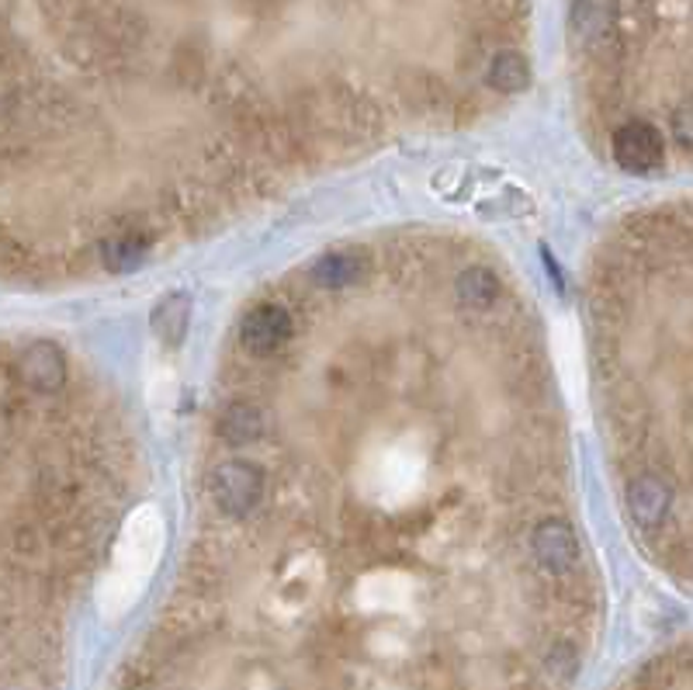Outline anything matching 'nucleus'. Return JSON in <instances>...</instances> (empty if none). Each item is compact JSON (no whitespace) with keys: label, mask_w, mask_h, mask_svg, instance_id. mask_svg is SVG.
<instances>
[{"label":"nucleus","mask_w":693,"mask_h":690,"mask_svg":"<svg viewBox=\"0 0 693 690\" xmlns=\"http://www.w3.org/2000/svg\"><path fill=\"white\" fill-rule=\"evenodd\" d=\"M226 351L219 455L122 690H569L589 614L531 313L410 240L308 265Z\"/></svg>","instance_id":"nucleus-1"},{"label":"nucleus","mask_w":693,"mask_h":690,"mask_svg":"<svg viewBox=\"0 0 693 690\" xmlns=\"http://www.w3.org/2000/svg\"><path fill=\"white\" fill-rule=\"evenodd\" d=\"M39 11L0 21V177L45 171L59 219L35 274L66 278L129 274L326 166L465 126L523 29L503 4Z\"/></svg>","instance_id":"nucleus-2"},{"label":"nucleus","mask_w":693,"mask_h":690,"mask_svg":"<svg viewBox=\"0 0 693 690\" xmlns=\"http://www.w3.org/2000/svg\"><path fill=\"white\" fill-rule=\"evenodd\" d=\"M607 147L610 160L635 177L656 174L665 163V136L649 118H625V122H617L607 136Z\"/></svg>","instance_id":"nucleus-3"},{"label":"nucleus","mask_w":693,"mask_h":690,"mask_svg":"<svg viewBox=\"0 0 693 690\" xmlns=\"http://www.w3.org/2000/svg\"><path fill=\"white\" fill-rule=\"evenodd\" d=\"M676 507V493L656 472H631L625 483V510L638 531H662Z\"/></svg>","instance_id":"nucleus-4"},{"label":"nucleus","mask_w":693,"mask_h":690,"mask_svg":"<svg viewBox=\"0 0 693 690\" xmlns=\"http://www.w3.org/2000/svg\"><path fill=\"white\" fill-rule=\"evenodd\" d=\"M18 375L32 392H42V396L63 392L69 386V378H74V371H69V358L50 341H35L29 347H21Z\"/></svg>","instance_id":"nucleus-5"},{"label":"nucleus","mask_w":693,"mask_h":690,"mask_svg":"<svg viewBox=\"0 0 693 690\" xmlns=\"http://www.w3.org/2000/svg\"><path fill=\"white\" fill-rule=\"evenodd\" d=\"M669 136L686 157H693V94L669 108Z\"/></svg>","instance_id":"nucleus-6"}]
</instances>
